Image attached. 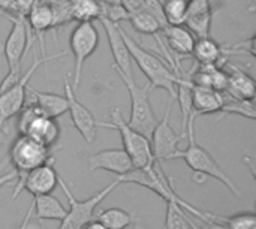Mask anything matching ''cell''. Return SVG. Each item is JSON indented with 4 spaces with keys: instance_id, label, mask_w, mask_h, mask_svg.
Returning a JSON list of instances; mask_svg holds the SVG:
<instances>
[{
    "instance_id": "13",
    "label": "cell",
    "mask_w": 256,
    "mask_h": 229,
    "mask_svg": "<svg viewBox=\"0 0 256 229\" xmlns=\"http://www.w3.org/2000/svg\"><path fill=\"white\" fill-rule=\"evenodd\" d=\"M64 98L68 100V111L70 114L72 123L75 126V129L81 134V136L84 138V141L87 144H93L96 140V134H98V120L94 118L93 112L86 108L75 96V90L72 88V84L69 81V78L64 80Z\"/></svg>"
},
{
    "instance_id": "37",
    "label": "cell",
    "mask_w": 256,
    "mask_h": 229,
    "mask_svg": "<svg viewBox=\"0 0 256 229\" xmlns=\"http://www.w3.org/2000/svg\"><path fill=\"white\" fill-rule=\"evenodd\" d=\"M8 142V135L4 130H0V146H4Z\"/></svg>"
},
{
    "instance_id": "25",
    "label": "cell",
    "mask_w": 256,
    "mask_h": 229,
    "mask_svg": "<svg viewBox=\"0 0 256 229\" xmlns=\"http://www.w3.org/2000/svg\"><path fill=\"white\" fill-rule=\"evenodd\" d=\"M96 220H99L104 226L108 229H126L134 224V216L118 207H112V208H106L102 210L100 213H98V216H94Z\"/></svg>"
},
{
    "instance_id": "23",
    "label": "cell",
    "mask_w": 256,
    "mask_h": 229,
    "mask_svg": "<svg viewBox=\"0 0 256 229\" xmlns=\"http://www.w3.org/2000/svg\"><path fill=\"white\" fill-rule=\"evenodd\" d=\"M33 218L38 220H62L68 210L51 194L39 195L33 198Z\"/></svg>"
},
{
    "instance_id": "19",
    "label": "cell",
    "mask_w": 256,
    "mask_h": 229,
    "mask_svg": "<svg viewBox=\"0 0 256 229\" xmlns=\"http://www.w3.org/2000/svg\"><path fill=\"white\" fill-rule=\"evenodd\" d=\"M231 99L226 93L218 92L212 87H204L194 84L192 86V112L196 116L219 112L222 105Z\"/></svg>"
},
{
    "instance_id": "28",
    "label": "cell",
    "mask_w": 256,
    "mask_h": 229,
    "mask_svg": "<svg viewBox=\"0 0 256 229\" xmlns=\"http://www.w3.org/2000/svg\"><path fill=\"white\" fill-rule=\"evenodd\" d=\"M255 99H228L222 108H220V118L225 117V116H230V114H237V116H242V117H246V118H250V120H255L256 118V110H255Z\"/></svg>"
},
{
    "instance_id": "35",
    "label": "cell",
    "mask_w": 256,
    "mask_h": 229,
    "mask_svg": "<svg viewBox=\"0 0 256 229\" xmlns=\"http://www.w3.org/2000/svg\"><path fill=\"white\" fill-rule=\"evenodd\" d=\"M32 218H33V202H30V206H28V208H27V212H26V216H24V219H22V224H21L20 229L28 228V224H30Z\"/></svg>"
},
{
    "instance_id": "1",
    "label": "cell",
    "mask_w": 256,
    "mask_h": 229,
    "mask_svg": "<svg viewBox=\"0 0 256 229\" xmlns=\"http://www.w3.org/2000/svg\"><path fill=\"white\" fill-rule=\"evenodd\" d=\"M117 178L120 180V183H134V184H140L142 188H147V189L153 190L154 194H158L165 202H177L182 208H184L186 212H189L190 214H194L200 220L212 222L213 213H207V212H201V210L195 208L194 206H190L189 202L183 201L176 194V190L171 186L170 177L164 172V168H162L160 162H156L154 160L148 166L134 168L128 174L120 176Z\"/></svg>"
},
{
    "instance_id": "16",
    "label": "cell",
    "mask_w": 256,
    "mask_h": 229,
    "mask_svg": "<svg viewBox=\"0 0 256 229\" xmlns=\"http://www.w3.org/2000/svg\"><path fill=\"white\" fill-rule=\"evenodd\" d=\"M110 171L117 177L128 174L134 170L132 160L123 148H108L100 150L88 158V171Z\"/></svg>"
},
{
    "instance_id": "22",
    "label": "cell",
    "mask_w": 256,
    "mask_h": 229,
    "mask_svg": "<svg viewBox=\"0 0 256 229\" xmlns=\"http://www.w3.org/2000/svg\"><path fill=\"white\" fill-rule=\"evenodd\" d=\"M255 81L254 78L237 66H230L226 94L232 99H255Z\"/></svg>"
},
{
    "instance_id": "20",
    "label": "cell",
    "mask_w": 256,
    "mask_h": 229,
    "mask_svg": "<svg viewBox=\"0 0 256 229\" xmlns=\"http://www.w3.org/2000/svg\"><path fill=\"white\" fill-rule=\"evenodd\" d=\"M27 94L28 100L34 102L40 108V111L48 117L57 118L68 111V100L62 94L51 92H39L30 86L27 87Z\"/></svg>"
},
{
    "instance_id": "2",
    "label": "cell",
    "mask_w": 256,
    "mask_h": 229,
    "mask_svg": "<svg viewBox=\"0 0 256 229\" xmlns=\"http://www.w3.org/2000/svg\"><path fill=\"white\" fill-rule=\"evenodd\" d=\"M120 32L123 36V40L128 45L132 62H135L136 66L140 68V70L147 76L152 90L164 88L165 92H168L170 98L172 100H176V96H177V90H176L177 75H176V72L171 68H168L166 63L160 57L153 54L150 50H146L144 46H141L132 36H129L124 32V28L122 27V24H120Z\"/></svg>"
},
{
    "instance_id": "39",
    "label": "cell",
    "mask_w": 256,
    "mask_h": 229,
    "mask_svg": "<svg viewBox=\"0 0 256 229\" xmlns=\"http://www.w3.org/2000/svg\"><path fill=\"white\" fill-rule=\"evenodd\" d=\"M0 16H3V18H8V20H10V18H12V16H8L6 14H3L2 10H0Z\"/></svg>"
},
{
    "instance_id": "40",
    "label": "cell",
    "mask_w": 256,
    "mask_h": 229,
    "mask_svg": "<svg viewBox=\"0 0 256 229\" xmlns=\"http://www.w3.org/2000/svg\"><path fill=\"white\" fill-rule=\"evenodd\" d=\"M188 2H189V0H188Z\"/></svg>"
},
{
    "instance_id": "5",
    "label": "cell",
    "mask_w": 256,
    "mask_h": 229,
    "mask_svg": "<svg viewBox=\"0 0 256 229\" xmlns=\"http://www.w3.org/2000/svg\"><path fill=\"white\" fill-rule=\"evenodd\" d=\"M16 117V128L20 135H26L50 148L57 142L60 136V126L57 118L45 116L34 102L26 100Z\"/></svg>"
},
{
    "instance_id": "27",
    "label": "cell",
    "mask_w": 256,
    "mask_h": 229,
    "mask_svg": "<svg viewBox=\"0 0 256 229\" xmlns=\"http://www.w3.org/2000/svg\"><path fill=\"white\" fill-rule=\"evenodd\" d=\"M188 0H165L162 2V12L168 26H184L188 16Z\"/></svg>"
},
{
    "instance_id": "26",
    "label": "cell",
    "mask_w": 256,
    "mask_h": 229,
    "mask_svg": "<svg viewBox=\"0 0 256 229\" xmlns=\"http://www.w3.org/2000/svg\"><path fill=\"white\" fill-rule=\"evenodd\" d=\"M102 15V4L99 0H72L70 16L78 22L99 20Z\"/></svg>"
},
{
    "instance_id": "21",
    "label": "cell",
    "mask_w": 256,
    "mask_h": 229,
    "mask_svg": "<svg viewBox=\"0 0 256 229\" xmlns=\"http://www.w3.org/2000/svg\"><path fill=\"white\" fill-rule=\"evenodd\" d=\"M225 50L222 45H219L212 36L200 38L195 40L192 57H195V62L201 66H218L220 68L222 63H225Z\"/></svg>"
},
{
    "instance_id": "3",
    "label": "cell",
    "mask_w": 256,
    "mask_h": 229,
    "mask_svg": "<svg viewBox=\"0 0 256 229\" xmlns=\"http://www.w3.org/2000/svg\"><path fill=\"white\" fill-rule=\"evenodd\" d=\"M186 140L189 141L188 147L184 150H178L174 156L176 159H182L186 162V165L196 174H202L207 177H212L218 182H220L234 196L242 198L240 189L236 186V183L226 176V172L220 168L218 160L204 148L201 147L196 140H195V114L192 112L189 122H188V136Z\"/></svg>"
},
{
    "instance_id": "6",
    "label": "cell",
    "mask_w": 256,
    "mask_h": 229,
    "mask_svg": "<svg viewBox=\"0 0 256 229\" xmlns=\"http://www.w3.org/2000/svg\"><path fill=\"white\" fill-rule=\"evenodd\" d=\"M98 126L116 129L120 134L122 142H123V150L130 158L134 168H144L154 162L150 140L146 138L138 130H135L134 128H130L128 124V122H124L118 108L111 110V123H98Z\"/></svg>"
},
{
    "instance_id": "38",
    "label": "cell",
    "mask_w": 256,
    "mask_h": 229,
    "mask_svg": "<svg viewBox=\"0 0 256 229\" xmlns=\"http://www.w3.org/2000/svg\"><path fill=\"white\" fill-rule=\"evenodd\" d=\"M99 2L105 4H120V0H99Z\"/></svg>"
},
{
    "instance_id": "29",
    "label": "cell",
    "mask_w": 256,
    "mask_h": 229,
    "mask_svg": "<svg viewBox=\"0 0 256 229\" xmlns=\"http://www.w3.org/2000/svg\"><path fill=\"white\" fill-rule=\"evenodd\" d=\"M165 226L166 229H200L196 224L188 219L184 210L177 202H166Z\"/></svg>"
},
{
    "instance_id": "32",
    "label": "cell",
    "mask_w": 256,
    "mask_h": 229,
    "mask_svg": "<svg viewBox=\"0 0 256 229\" xmlns=\"http://www.w3.org/2000/svg\"><path fill=\"white\" fill-rule=\"evenodd\" d=\"M0 10L8 16H21L18 12L16 0H0Z\"/></svg>"
},
{
    "instance_id": "10",
    "label": "cell",
    "mask_w": 256,
    "mask_h": 229,
    "mask_svg": "<svg viewBox=\"0 0 256 229\" xmlns=\"http://www.w3.org/2000/svg\"><path fill=\"white\" fill-rule=\"evenodd\" d=\"M69 46L75 58V72L72 88L76 90L81 82V74L84 69V63L93 56V52L99 46V33L93 21L78 22L70 33Z\"/></svg>"
},
{
    "instance_id": "8",
    "label": "cell",
    "mask_w": 256,
    "mask_h": 229,
    "mask_svg": "<svg viewBox=\"0 0 256 229\" xmlns=\"http://www.w3.org/2000/svg\"><path fill=\"white\" fill-rule=\"evenodd\" d=\"M120 80L126 86L128 93L130 96V118L128 124L150 140V135L159 122L150 102V93H152L150 84L147 82L146 86L140 87L135 78L120 76Z\"/></svg>"
},
{
    "instance_id": "31",
    "label": "cell",
    "mask_w": 256,
    "mask_h": 229,
    "mask_svg": "<svg viewBox=\"0 0 256 229\" xmlns=\"http://www.w3.org/2000/svg\"><path fill=\"white\" fill-rule=\"evenodd\" d=\"M21 68H22V66H16V68H14V69H8L6 76H4L3 81L0 82V93L4 92V90H8L9 87H12L14 84H16V82L20 81V78L22 76Z\"/></svg>"
},
{
    "instance_id": "17",
    "label": "cell",
    "mask_w": 256,
    "mask_h": 229,
    "mask_svg": "<svg viewBox=\"0 0 256 229\" xmlns=\"http://www.w3.org/2000/svg\"><path fill=\"white\" fill-rule=\"evenodd\" d=\"M58 184V174L54 168V160H50L26 174L22 190H27L33 198L39 195L52 194Z\"/></svg>"
},
{
    "instance_id": "18",
    "label": "cell",
    "mask_w": 256,
    "mask_h": 229,
    "mask_svg": "<svg viewBox=\"0 0 256 229\" xmlns=\"http://www.w3.org/2000/svg\"><path fill=\"white\" fill-rule=\"evenodd\" d=\"M26 20L30 27L33 39L36 38L40 42L42 56H45L44 36L48 30L56 28V15H54L52 8L42 0H34V3L32 4V8L28 9V12L26 15Z\"/></svg>"
},
{
    "instance_id": "7",
    "label": "cell",
    "mask_w": 256,
    "mask_h": 229,
    "mask_svg": "<svg viewBox=\"0 0 256 229\" xmlns=\"http://www.w3.org/2000/svg\"><path fill=\"white\" fill-rule=\"evenodd\" d=\"M58 184L69 201V210H68L66 216L60 220L58 229H82L90 220L94 219L96 208L112 190L117 189V186L120 184V180L116 178L112 183L105 186L100 192L94 194L93 196H90L88 200H84V201H80L74 196V194L70 192V189L68 188V184L64 183V180L62 177H58Z\"/></svg>"
},
{
    "instance_id": "12",
    "label": "cell",
    "mask_w": 256,
    "mask_h": 229,
    "mask_svg": "<svg viewBox=\"0 0 256 229\" xmlns=\"http://www.w3.org/2000/svg\"><path fill=\"white\" fill-rule=\"evenodd\" d=\"M9 21L12 22V27L4 40L3 54L8 63V69H14L16 66H22V57L26 51L32 48L34 39L32 36L26 16H12Z\"/></svg>"
},
{
    "instance_id": "33",
    "label": "cell",
    "mask_w": 256,
    "mask_h": 229,
    "mask_svg": "<svg viewBox=\"0 0 256 229\" xmlns=\"http://www.w3.org/2000/svg\"><path fill=\"white\" fill-rule=\"evenodd\" d=\"M120 4H122V6L129 12V15H130V14H134V12L142 9L144 0H120Z\"/></svg>"
},
{
    "instance_id": "9",
    "label": "cell",
    "mask_w": 256,
    "mask_h": 229,
    "mask_svg": "<svg viewBox=\"0 0 256 229\" xmlns=\"http://www.w3.org/2000/svg\"><path fill=\"white\" fill-rule=\"evenodd\" d=\"M63 56H64V52H58V54H54L50 57L42 56L39 58L38 52H33V63L30 64L28 70L20 78V81L16 84H14L12 87H9L8 90L0 93V130H3V126L6 124V122L10 120L12 117H16V114L24 106V104L27 100L28 81L34 75L38 68L40 64H46L48 62L58 58V57H63Z\"/></svg>"
},
{
    "instance_id": "4",
    "label": "cell",
    "mask_w": 256,
    "mask_h": 229,
    "mask_svg": "<svg viewBox=\"0 0 256 229\" xmlns=\"http://www.w3.org/2000/svg\"><path fill=\"white\" fill-rule=\"evenodd\" d=\"M8 160L16 172V184L12 192V200H15L22 190L26 174L50 160H54V158L51 156L50 147H45L28 136L18 134L8 150Z\"/></svg>"
},
{
    "instance_id": "11",
    "label": "cell",
    "mask_w": 256,
    "mask_h": 229,
    "mask_svg": "<svg viewBox=\"0 0 256 229\" xmlns=\"http://www.w3.org/2000/svg\"><path fill=\"white\" fill-rule=\"evenodd\" d=\"M171 105H172V99H170V102L166 105L164 118L158 122L156 128L153 129V132L150 135L152 153H153V158L156 162L174 160L176 153L180 150L178 144L186 140L182 134L178 135L170 123Z\"/></svg>"
},
{
    "instance_id": "24",
    "label": "cell",
    "mask_w": 256,
    "mask_h": 229,
    "mask_svg": "<svg viewBox=\"0 0 256 229\" xmlns=\"http://www.w3.org/2000/svg\"><path fill=\"white\" fill-rule=\"evenodd\" d=\"M128 21L130 22V26H132L136 32H140V33H142V34L156 36V34H159V33L162 32V28H164V26L160 24V21H159L154 15H152L150 12H147L146 9H140V10L130 14L129 18H128Z\"/></svg>"
},
{
    "instance_id": "15",
    "label": "cell",
    "mask_w": 256,
    "mask_h": 229,
    "mask_svg": "<svg viewBox=\"0 0 256 229\" xmlns=\"http://www.w3.org/2000/svg\"><path fill=\"white\" fill-rule=\"evenodd\" d=\"M162 40L172 56L177 69L182 68L183 57H192L196 38L186 26H166L162 28Z\"/></svg>"
},
{
    "instance_id": "14",
    "label": "cell",
    "mask_w": 256,
    "mask_h": 229,
    "mask_svg": "<svg viewBox=\"0 0 256 229\" xmlns=\"http://www.w3.org/2000/svg\"><path fill=\"white\" fill-rule=\"evenodd\" d=\"M102 27L105 28L106 33V39L111 48V54H112V68L117 72L118 76H124V78H134V69H132V57L129 54L128 45L123 40L122 32H120V24L112 22L104 16L99 18Z\"/></svg>"
},
{
    "instance_id": "34",
    "label": "cell",
    "mask_w": 256,
    "mask_h": 229,
    "mask_svg": "<svg viewBox=\"0 0 256 229\" xmlns=\"http://www.w3.org/2000/svg\"><path fill=\"white\" fill-rule=\"evenodd\" d=\"M16 180V172L12 171V172H6L3 176H0V188L4 186V184H9V183H14Z\"/></svg>"
},
{
    "instance_id": "36",
    "label": "cell",
    "mask_w": 256,
    "mask_h": 229,
    "mask_svg": "<svg viewBox=\"0 0 256 229\" xmlns=\"http://www.w3.org/2000/svg\"><path fill=\"white\" fill-rule=\"evenodd\" d=\"M82 229H108L106 226H104L99 220H96V219H93V220H90L86 226Z\"/></svg>"
},
{
    "instance_id": "30",
    "label": "cell",
    "mask_w": 256,
    "mask_h": 229,
    "mask_svg": "<svg viewBox=\"0 0 256 229\" xmlns=\"http://www.w3.org/2000/svg\"><path fill=\"white\" fill-rule=\"evenodd\" d=\"M218 224L224 229H256V216L254 213H240L234 216H218Z\"/></svg>"
}]
</instances>
